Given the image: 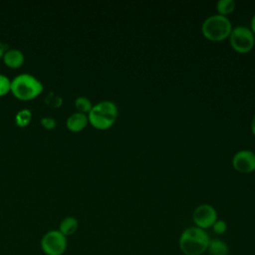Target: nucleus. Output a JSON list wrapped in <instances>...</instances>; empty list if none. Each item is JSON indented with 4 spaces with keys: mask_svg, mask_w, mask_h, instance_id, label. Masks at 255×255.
Instances as JSON below:
<instances>
[{
    "mask_svg": "<svg viewBox=\"0 0 255 255\" xmlns=\"http://www.w3.org/2000/svg\"><path fill=\"white\" fill-rule=\"evenodd\" d=\"M45 103L52 107V108H58L62 105L63 99L61 96L55 94L54 92H50L46 97H45Z\"/></svg>",
    "mask_w": 255,
    "mask_h": 255,
    "instance_id": "16",
    "label": "nucleus"
},
{
    "mask_svg": "<svg viewBox=\"0 0 255 255\" xmlns=\"http://www.w3.org/2000/svg\"><path fill=\"white\" fill-rule=\"evenodd\" d=\"M78 226H79V221L76 217L67 216L61 221L58 230L62 234H64L66 237H68V236L73 235L77 231Z\"/></svg>",
    "mask_w": 255,
    "mask_h": 255,
    "instance_id": "12",
    "label": "nucleus"
},
{
    "mask_svg": "<svg viewBox=\"0 0 255 255\" xmlns=\"http://www.w3.org/2000/svg\"><path fill=\"white\" fill-rule=\"evenodd\" d=\"M232 28V23L226 16L213 14L202 22L201 33L209 41L221 42L229 37Z\"/></svg>",
    "mask_w": 255,
    "mask_h": 255,
    "instance_id": "3",
    "label": "nucleus"
},
{
    "mask_svg": "<svg viewBox=\"0 0 255 255\" xmlns=\"http://www.w3.org/2000/svg\"><path fill=\"white\" fill-rule=\"evenodd\" d=\"M9 91H11L10 79L5 75L0 74V96L7 94Z\"/></svg>",
    "mask_w": 255,
    "mask_h": 255,
    "instance_id": "17",
    "label": "nucleus"
},
{
    "mask_svg": "<svg viewBox=\"0 0 255 255\" xmlns=\"http://www.w3.org/2000/svg\"><path fill=\"white\" fill-rule=\"evenodd\" d=\"M4 63L10 68H19L24 63V54L19 49H9L3 56Z\"/></svg>",
    "mask_w": 255,
    "mask_h": 255,
    "instance_id": "10",
    "label": "nucleus"
},
{
    "mask_svg": "<svg viewBox=\"0 0 255 255\" xmlns=\"http://www.w3.org/2000/svg\"><path fill=\"white\" fill-rule=\"evenodd\" d=\"M75 106L78 110V112L80 113H83V114H89L90 111L92 110L93 108V105H92V102L90 99H88L87 97H84V96H81V97H78L75 101Z\"/></svg>",
    "mask_w": 255,
    "mask_h": 255,
    "instance_id": "15",
    "label": "nucleus"
},
{
    "mask_svg": "<svg viewBox=\"0 0 255 255\" xmlns=\"http://www.w3.org/2000/svg\"><path fill=\"white\" fill-rule=\"evenodd\" d=\"M210 237L206 230L191 226L182 231L178 246L184 255H202L207 252Z\"/></svg>",
    "mask_w": 255,
    "mask_h": 255,
    "instance_id": "1",
    "label": "nucleus"
},
{
    "mask_svg": "<svg viewBox=\"0 0 255 255\" xmlns=\"http://www.w3.org/2000/svg\"><path fill=\"white\" fill-rule=\"evenodd\" d=\"M228 38L232 49L241 54L250 52L255 45V35L249 27L243 25L232 28Z\"/></svg>",
    "mask_w": 255,
    "mask_h": 255,
    "instance_id": "5",
    "label": "nucleus"
},
{
    "mask_svg": "<svg viewBox=\"0 0 255 255\" xmlns=\"http://www.w3.org/2000/svg\"><path fill=\"white\" fill-rule=\"evenodd\" d=\"M232 166L241 173H250L255 169V152L250 149H241L232 157Z\"/></svg>",
    "mask_w": 255,
    "mask_h": 255,
    "instance_id": "8",
    "label": "nucleus"
},
{
    "mask_svg": "<svg viewBox=\"0 0 255 255\" xmlns=\"http://www.w3.org/2000/svg\"><path fill=\"white\" fill-rule=\"evenodd\" d=\"M254 173H255V169H254Z\"/></svg>",
    "mask_w": 255,
    "mask_h": 255,
    "instance_id": "23",
    "label": "nucleus"
},
{
    "mask_svg": "<svg viewBox=\"0 0 255 255\" xmlns=\"http://www.w3.org/2000/svg\"><path fill=\"white\" fill-rule=\"evenodd\" d=\"M251 130H252V133H253L254 136H255V115L253 116L252 121H251Z\"/></svg>",
    "mask_w": 255,
    "mask_h": 255,
    "instance_id": "22",
    "label": "nucleus"
},
{
    "mask_svg": "<svg viewBox=\"0 0 255 255\" xmlns=\"http://www.w3.org/2000/svg\"><path fill=\"white\" fill-rule=\"evenodd\" d=\"M6 47H7V46L0 40V58L4 56V54H5V52H6Z\"/></svg>",
    "mask_w": 255,
    "mask_h": 255,
    "instance_id": "20",
    "label": "nucleus"
},
{
    "mask_svg": "<svg viewBox=\"0 0 255 255\" xmlns=\"http://www.w3.org/2000/svg\"><path fill=\"white\" fill-rule=\"evenodd\" d=\"M32 119V113L29 109H22L17 112L15 116V122L16 125L19 127H26Z\"/></svg>",
    "mask_w": 255,
    "mask_h": 255,
    "instance_id": "14",
    "label": "nucleus"
},
{
    "mask_svg": "<svg viewBox=\"0 0 255 255\" xmlns=\"http://www.w3.org/2000/svg\"><path fill=\"white\" fill-rule=\"evenodd\" d=\"M212 230L215 234H218V235H221V234H224L227 230V223L222 220V219H217L214 224L212 225Z\"/></svg>",
    "mask_w": 255,
    "mask_h": 255,
    "instance_id": "18",
    "label": "nucleus"
},
{
    "mask_svg": "<svg viewBox=\"0 0 255 255\" xmlns=\"http://www.w3.org/2000/svg\"><path fill=\"white\" fill-rule=\"evenodd\" d=\"M207 252L209 255H228L229 247L222 239L210 238Z\"/></svg>",
    "mask_w": 255,
    "mask_h": 255,
    "instance_id": "11",
    "label": "nucleus"
},
{
    "mask_svg": "<svg viewBox=\"0 0 255 255\" xmlns=\"http://www.w3.org/2000/svg\"><path fill=\"white\" fill-rule=\"evenodd\" d=\"M217 219L216 209L207 203L198 205L192 213V220L195 226L203 230L211 228Z\"/></svg>",
    "mask_w": 255,
    "mask_h": 255,
    "instance_id": "7",
    "label": "nucleus"
},
{
    "mask_svg": "<svg viewBox=\"0 0 255 255\" xmlns=\"http://www.w3.org/2000/svg\"><path fill=\"white\" fill-rule=\"evenodd\" d=\"M43 84L31 74H20L11 81V92L20 100H31L40 95Z\"/></svg>",
    "mask_w": 255,
    "mask_h": 255,
    "instance_id": "4",
    "label": "nucleus"
},
{
    "mask_svg": "<svg viewBox=\"0 0 255 255\" xmlns=\"http://www.w3.org/2000/svg\"><path fill=\"white\" fill-rule=\"evenodd\" d=\"M41 124L45 128H48V129H52L57 126L56 120L52 117H43L41 119Z\"/></svg>",
    "mask_w": 255,
    "mask_h": 255,
    "instance_id": "19",
    "label": "nucleus"
},
{
    "mask_svg": "<svg viewBox=\"0 0 255 255\" xmlns=\"http://www.w3.org/2000/svg\"><path fill=\"white\" fill-rule=\"evenodd\" d=\"M41 249L46 255H63L67 249V237L59 230L46 232L40 242Z\"/></svg>",
    "mask_w": 255,
    "mask_h": 255,
    "instance_id": "6",
    "label": "nucleus"
},
{
    "mask_svg": "<svg viewBox=\"0 0 255 255\" xmlns=\"http://www.w3.org/2000/svg\"><path fill=\"white\" fill-rule=\"evenodd\" d=\"M89 122L86 114L76 112L67 119V128L72 131H80L84 129Z\"/></svg>",
    "mask_w": 255,
    "mask_h": 255,
    "instance_id": "9",
    "label": "nucleus"
},
{
    "mask_svg": "<svg viewBox=\"0 0 255 255\" xmlns=\"http://www.w3.org/2000/svg\"><path fill=\"white\" fill-rule=\"evenodd\" d=\"M118 107L112 101H101L88 114V119L91 125L98 129H108L117 121Z\"/></svg>",
    "mask_w": 255,
    "mask_h": 255,
    "instance_id": "2",
    "label": "nucleus"
},
{
    "mask_svg": "<svg viewBox=\"0 0 255 255\" xmlns=\"http://www.w3.org/2000/svg\"><path fill=\"white\" fill-rule=\"evenodd\" d=\"M236 8V3L233 0H219L216 2L217 14L226 16L231 14Z\"/></svg>",
    "mask_w": 255,
    "mask_h": 255,
    "instance_id": "13",
    "label": "nucleus"
},
{
    "mask_svg": "<svg viewBox=\"0 0 255 255\" xmlns=\"http://www.w3.org/2000/svg\"><path fill=\"white\" fill-rule=\"evenodd\" d=\"M250 29L253 32V34L255 35V14L252 16L251 18V22H250Z\"/></svg>",
    "mask_w": 255,
    "mask_h": 255,
    "instance_id": "21",
    "label": "nucleus"
}]
</instances>
